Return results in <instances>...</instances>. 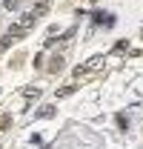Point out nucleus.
I'll return each instance as SVG.
<instances>
[]
</instances>
